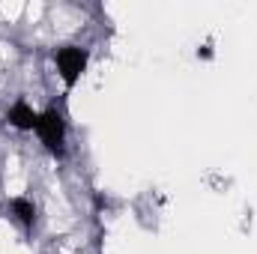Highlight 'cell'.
<instances>
[{
	"instance_id": "3",
	"label": "cell",
	"mask_w": 257,
	"mask_h": 254,
	"mask_svg": "<svg viewBox=\"0 0 257 254\" xmlns=\"http://www.w3.org/2000/svg\"><path fill=\"white\" fill-rule=\"evenodd\" d=\"M6 120H9V126L21 129V132H30V129H36V123H39V117L33 114V108H30L27 102H15V105L9 108Z\"/></svg>"
},
{
	"instance_id": "1",
	"label": "cell",
	"mask_w": 257,
	"mask_h": 254,
	"mask_svg": "<svg viewBox=\"0 0 257 254\" xmlns=\"http://www.w3.org/2000/svg\"><path fill=\"white\" fill-rule=\"evenodd\" d=\"M36 132H39V138H42V144L54 153V156H60L63 153V141H66V123H63V114L60 111H45L42 117H39V123H36Z\"/></svg>"
},
{
	"instance_id": "2",
	"label": "cell",
	"mask_w": 257,
	"mask_h": 254,
	"mask_svg": "<svg viewBox=\"0 0 257 254\" xmlns=\"http://www.w3.org/2000/svg\"><path fill=\"white\" fill-rule=\"evenodd\" d=\"M54 60H57V69H60V78L66 81V87H72L87 69V51L75 48V45H66L54 54Z\"/></svg>"
},
{
	"instance_id": "4",
	"label": "cell",
	"mask_w": 257,
	"mask_h": 254,
	"mask_svg": "<svg viewBox=\"0 0 257 254\" xmlns=\"http://www.w3.org/2000/svg\"><path fill=\"white\" fill-rule=\"evenodd\" d=\"M12 212L18 215V221H21L24 227H33V221H36V206H33L27 197H15V200H12Z\"/></svg>"
}]
</instances>
